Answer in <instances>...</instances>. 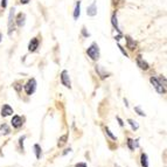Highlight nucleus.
Instances as JSON below:
<instances>
[{
    "mask_svg": "<svg viewBox=\"0 0 167 167\" xmlns=\"http://www.w3.org/2000/svg\"><path fill=\"white\" fill-rule=\"evenodd\" d=\"M87 54L89 55L91 60L96 61L99 59V48H98V45L96 42L91 43V46L87 49Z\"/></svg>",
    "mask_w": 167,
    "mask_h": 167,
    "instance_id": "f257e3e1",
    "label": "nucleus"
},
{
    "mask_svg": "<svg viewBox=\"0 0 167 167\" xmlns=\"http://www.w3.org/2000/svg\"><path fill=\"white\" fill-rule=\"evenodd\" d=\"M35 89H36V81L34 78H32L25 85V91H26L27 95H32V94H34Z\"/></svg>",
    "mask_w": 167,
    "mask_h": 167,
    "instance_id": "f03ea898",
    "label": "nucleus"
},
{
    "mask_svg": "<svg viewBox=\"0 0 167 167\" xmlns=\"http://www.w3.org/2000/svg\"><path fill=\"white\" fill-rule=\"evenodd\" d=\"M150 82H151V84L153 85V88L158 91L159 94H165V92H166V89L160 84V82L158 81V78H155V77H151V78H150Z\"/></svg>",
    "mask_w": 167,
    "mask_h": 167,
    "instance_id": "7ed1b4c3",
    "label": "nucleus"
},
{
    "mask_svg": "<svg viewBox=\"0 0 167 167\" xmlns=\"http://www.w3.org/2000/svg\"><path fill=\"white\" fill-rule=\"evenodd\" d=\"M14 8L11 9L9 12V16H8V35L12 34V32H14Z\"/></svg>",
    "mask_w": 167,
    "mask_h": 167,
    "instance_id": "20e7f679",
    "label": "nucleus"
},
{
    "mask_svg": "<svg viewBox=\"0 0 167 167\" xmlns=\"http://www.w3.org/2000/svg\"><path fill=\"white\" fill-rule=\"evenodd\" d=\"M61 82L66 88H71V83H70V78H69V74L67 70H63L61 74Z\"/></svg>",
    "mask_w": 167,
    "mask_h": 167,
    "instance_id": "39448f33",
    "label": "nucleus"
},
{
    "mask_svg": "<svg viewBox=\"0 0 167 167\" xmlns=\"http://www.w3.org/2000/svg\"><path fill=\"white\" fill-rule=\"evenodd\" d=\"M87 14L89 16H95L97 14V6H96V1H94L90 6H88L87 8Z\"/></svg>",
    "mask_w": 167,
    "mask_h": 167,
    "instance_id": "423d86ee",
    "label": "nucleus"
},
{
    "mask_svg": "<svg viewBox=\"0 0 167 167\" xmlns=\"http://www.w3.org/2000/svg\"><path fill=\"white\" fill-rule=\"evenodd\" d=\"M12 125H13V128L15 129H18V128H20L21 125H22V118L20 117V116H18V114H15L13 116V118H12Z\"/></svg>",
    "mask_w": 167,
    "mask_h": 167,
    "instance_id": "0eeeda50",
    "label": "nucleus"
},
{
    "mask_svg": "<svg viewBox=\"0 0 167 167\" xmlns=\"http://www.w3.org/2000/svg\"><path fill=\"white\" fill-rule=\"evenodd\" d=\"M12 114H13V109L8 104H5L1 107V116L2 117H7V116H11Z\"/></svg>",
    "mask_w": 167,
    "mask_h": 167,
    "instance_id": "6e6552de",
    "label": "nucleus"
},
{
    "mask_svg": "<svg viewBox=\"0 0 167 167\" xmlns=\"http://www.w3.org/2000/svg\"><path fill=\"white\" fill-rule=\"evenodd\" d=\"M39 48V40L36 38H33L29 41V45H28V50L29 52H35Z\"/></svg>",
    "mask_w": 167,
    "mask_h": 167,
    "instance_id": "1a4fd4ad",
    "label": "nucleus"
},
{
    "mask_svg": "<svg viewBox=\"0 0 167 167\" xmlns=\"http://www.w3.org/2000/svg\"><path fill=\"white\" fill-rule=\"evenodd\" d=\"M25 22H26V14L25 13H19L16 15V25L19 27H22V26H25Z\"/></svg>",
    "mask_w": 167,
    "mask_h": 167,
    "instance_id": "9d476101",
    "label": "nucleus"
},
{
    "mask_svg": "<svg viewBox=\"0 0 167 167\" xmlns=\"http://www.w3.org/2000/svg\"><path fill=\"white\" fill-rule=\"evenodd\" d=\"M137 64H138V67H139L140 69H144V70H147V69H148V64H147V62H145V61L141 60L140 56L137 59Z\"/></svg>",
    "mask_w": 167,
    "mask_h": 167,
    "instance_id": "9b49d317",
    "label": "nucleus"
},
{
    "mask_svg": "<svg viewBox=\"0 0 167 167\" xmlns=\"http://www.w3.org/2000/svg\"><path fill=\"white\" fill-rule=\"evenodd\" d=\"M80 14H81V1H77V2H76L75 11H74V19L77 20Z\"/></svg>",
    "mask_w": 167,
    "mask_h": 167,
    "instance_id": "f8f14e48",
    "label": "nucleus"
},
{
    "mask_svg": "<svg viewBox=\"0 0 167 167\" xmlns=\"http://www.w3.org/2000/svg\"><path fill=\"white\" fill-rule=\"evenodd\" d=\"M140 160H141V166L148 167V159H147V155H146L145 153H141V155H140Z\"/></svg>",
    "mask_w": 167,
    "mask_h": 167,
    "instance_id": "ddd939ff",
    "label": "nucleus"
},
{
    "mask_svg": "<svg viewBox=\"0 0 167 167\" xmlns=\"http://www.w3.org/2000/svg\"><path fill=\"white\" fill-rule=\"evenodd\" d=\"M126 42H128V48H130L131 50H133V49H135V47H136V42L132 40V38L126 36Z\"/></svg>",
    "mask_w": 167,
    "mask_h": 167,
    "instance_id": "4468645a",
    "label": "nucleus"
},
{
    "mask_svg": "<svg viewBox=\"0 0 167 167\" xmlns=\"http://www.w3.org/2000/svg\"><path fill=\"white\" fill-rule=\"evenodd\" d=\"M111 22H112V25H114V27L116 28V30L121 32V29H119V27H118V21H117V14H116V13H114V14L112 15V18H111Z\"/></svg>",
    "mask_w": 167,
    "mask_h": 167,
    "instance_id": "2eb2a0df",
    "label": "nucleus"
},
{
    "mask_svg": "<svg viewBox=\"0 0 167 167\" xmlns=\"http://www.w3.org/2000/svg\"><path fill=\"white\" fill-rule=\"evenodd\" d=\"M67 139H68V135H64V136H62V137L60 138V139H59V143H57V146H59V147H62L63 145H64L66 143H67Z\"/></svg>",
    "mask_w": 167,
    "mask_h": 167,
    "instance_id": "dca6fc26",
    "label": "nucleus"
},
{
    "mask_svg": "<svg viewBox=\"0 0 167 167\" xmlns=\"http://www.w3.org/2000/svg\"><path fill=\"white\" fill-rule=\"evenodd\" d=\"M128 145H129L130 150H135V147H138V143H137V140H133V139H131V138L128 140Z\"/></svg>",
    "mask_w": 167,
    "mask_h": 167,
    "instance_id": "f3484780",
    "label": "nucleus"
},
{
    "mask_svg": "<svg viewBox=\"0 0 167 167\" xmlns=\"http://www.w3.org/2000/svg\"><path fill=\"white\" fill-rule=\"evenodd\" d=\"M0 132H1L2 135H8V133H9V128H8L7 124H2V125L0 126Z\"/></svg>",
    "mask_w": 167,
    "mask_h": 167,
    "instance_id": "a211bd4d",
    "label": "nucleus"
},
{
    "mask_svg": "<svg viewBox=\"0 0 167 167\" xmlns=\"http://www.w3.org/2000/svg\"><path fill=\"white\" fill-rule=\"evenodd\" d=\"M128 123L131 125V128H132L133 130H138V128H139L138 123H137L136 121H133V119H128Z\"/></svg>",
    "mask_w": 167,
    "mask_h": 167,
    "instance_id": "6ab92c4d",
    "label": "nucleus"
},
{
    "mask_svg": "<svg viewBox=\"0 0 167 167\" xmlns=\"http://www.w3.org/2000/svg\"><path fill=\"white\" fill-rule=\"evenodd\" d=\"M34 148H35V153H36V158L40 159V158H41V147L36 144L35 146H34Z\"/></svg>",
    "mask_w": 167,
    "mask_h": 167,
    "instance_id": "aec40b11",
    "label": "nucleus"
},
{
    "mask_svg": "<svg viewBox=\"0 0 167 167\" xmlns=\"http://www.w3.org/2000/svg\"><path fill=\"white\" fill-rule=\"evenodd\" d=\"M135 111H136V112H138V114H139V116H143V117H145V116H146V114H145L144 111H143V110H141L139 106H136V107H135Z\"/></svg>",
    "mask_w": 167,
    "mask_h": 167,
    "instance_id": "412c9836",
    "label": "nucleus"
},
{
    "mask_svg": "<svg viewBox=\"0 0 167 167\" xmlns=\"http://www.w3.org/2000/svg\"><path fill=\"white\" fill-rule=\"evenodd\" d=\"M158 81H159L160 84H161V85H162V87H164V88L166 89V80H165L164 77H160V78L158 80Z\"/></svg>",
    "mask_w": 167,
    "mask_h": 167,
    "instance_id": "4be33fe9",
    "label": "nucleus"
},
{
    "mask_svg": "<svg viewBox=\"0 0 167 167\" xmlns=\"http://www.w3.org/2000/svg\"><path fill=\"white\" fill-rule=\"evenodd\" d=\"M105 132L107 133V135H109V136L111 137V139H114V140H116V136H114V135L111 133V131H110V130L107 129V128H105Z\"/></svg>",
    "mask_w": 167,
    "mask_h": 167,
    "instance_id": "5701e85b",
    "label": "nucleus"
},
{
    "mask_svg": "<svg viewBox=\"0 0 167 167\" xmlns=\"http://www.w3.org/2000/svg\"><path fill=\"white\" fill-rule=\"evenodd\" d=\"M118 48H119V49H121V53H123V55H125V56H126V57H128V53H126V52H125V50H124V48H123V47H121V45H118Z\"/></svg>",
    "mask_w": 167,
    "mask_h": 167,
    "instance_id": "b1692460",
    "label": "nucleus"
},
{
    "mask_svg": "<svg viewBox=\"0 0 167 167\" xmlns=\"http://www.w3.org/2000/svg\"><path fill=\"white\" fill-rule=\"evenodd\" d=\"M1 7L2 8L7 7V0H1Z\"/></svg>",
    "mask_w": 167,
    "mask_h": 167,
    "instance_id": "393cba45",
    "label": "nucleus"
},
{
    "mask_svg": "<svg viewBox=\"0 0 167 167\" xmlns=\"http://www.w3.org/2000/svg\"><path fill=\"white\" fill-rule=\"evenodd\" d=\"M75 167H87V164L85 162H78L75 165Z\"/></svg>",
    "mask_w": 167,
    "mask_h": 167,
    "instance_id": "a878e982",
    "label": "nucleus"
},
{
    "mask_svg": "<svg viewBox=\"0 0 167 167\" xmlns=\"http://www.w3.org/2000/svg\"><path fill=\"white\" fill-rule=\"evenodd\" d=\"M29 1H30V0H20V2H21L22 5H27Z\"/></svg>",
    "mask_w": 167,
    "mask_h": 167,
    "instance_id": "bb28decb",
    "label": "nucleus"
},
{
    "mask_svg": "<svg viewBox=\"0 0 167 167\" xmlns=\"http://www.w3.org/2000/svg\"><path fill=\"white\" fill-rule=\"evenodd\" d=\"M82 32H83L84 36H89V33H87V32H85V28H84V27H83V29H82Z\"/></svg>",
    "mask_w": 167,
    "mask_h": 167,
    "instance_id": "cd10ccee",
    "label": "nucleus"
},
{
    "mask_svg": "<svg viewBox=\"0 0 167 167\" xmlns=\"http://www.w3.org/2000/svg\"><path fill=\"white\" fill-rule=\"evenodd\" d=\"M117 121H119V125H121V126H123V125H124V123H123V121H121L119 117H117Z\"/></svg>",
    "mask_w": 167,
    "mask_h": 167,
    "instance_id": "c85d7f7f",
    "label": "nucleus"
},
{
    "mask_svg": "<svg viewBox=\"0 0 167 167\" xmlns=\"http://www.w3.org/2000/svg\"><path fill=\"white\" fill-rule=\"evenodd\" d=\"M0 41H1V35H0Z\"/></svg>",
    "mask_w": 167,
    "mask_h": 167,
    "instance_id": "c756f323",
    "label": "nucleus"
}]
</instances>
